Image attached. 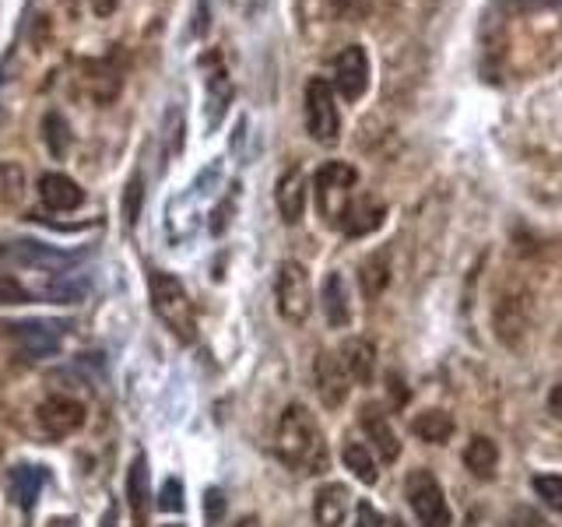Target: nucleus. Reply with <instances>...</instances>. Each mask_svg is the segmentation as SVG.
Wrapping results in <instances>:
<instances>
[{"label":"nucleus","instance_id":"nucleus-1","mask_svg":"<svg viewBox=\"0 0 562 527\" xmlns=\"http://www.w3.org/2000/svg\"><path fill=\"white\" fill-rule=\"evenodd\" d=\"M274 453L292 471H303V474H324L330 468L327 439L306 404L295 401L281 412L278 429H274Z\"/></svg>","mask_w":562,"mask_h":527},{"label":"nucleus","instance_id":"nucleus-2","mask_svg":"<svg viewBox=\"0 0 562 527\" xmlns=\"http://www.w3.org/2000/svg\"><path fill=\"white\" fill-rule=\"evenodd\" d=\"M148 289H151V310L158 321H162L180 341H193L198 316H193V299L183 289V281L169 271H155L148 278Z\"/></svg>","mask_w":562,"mask_h":527},{"label":"nucleus","instance_id":"nucleus-3","mask_svg":"<svg viewBox=\"0 0 562 527\" xmlns=\"http://www.w3.org/2000/svg\"><path fill=\"white\" fill-rule=\"evenodd\" d=\"M356 183H359V172L348 162H324L321 169H316V176H313L316 211H321V218L327 225H341Z\"/></svg>","mask_w":562,"mask_h":527},{"label":"nucleus","instance_id":"nucleus-4","mask_svg":"<svg viewBox=\"0 0 562 527\" xmlns=\"http://www.w3.org/2000/svg\"><path fill=\"white\" fill-rule=\"evenodd\" d=\"M303 116H306V134L316 145H334L341 137V113L334 88L327 78H310L306 96H303Z\"/></svg>","mask_w":562,"mask_h":527},{"label":"nucleus","instance_id":"nucleus-5","mask_svg":"<svg viewBox=\"0 0 562 527\" xmlns=\"http://www.w3.org/2000/svg\"><path fill=\"white\" fill-rule=\"evenodd\" d=\"M535 316V295L527 285L514 281V285H503L496 295V310H492V327H496V338L503 345H520L527 327H531Z\"/></svg>","mask_w":562,"mask_h":527},{"label":"nucleus","instance_id":"nucleus-6","mask_svg":"<svg viewBox=\"0 0 562 527\" xmlns=\"http://www.w3.org/2000/svg\"><path fill=\"white\" fill-rule=\"evenodd\" d=\"M404 496L412 503V514L418 527H453V514L447 506L443 485L436 482V474L426 468H415L404 482Z\"/></svg>","mask_w":562,"mask_h":527},{"label":"nucleus","instance_id":"nucleus-7","mask_svg":"<svg viewBox=\"0 0 562 527\" xmlns=\"http://www.w3.org/2000/svg\"><path fill=\"white\" fill-rule=\"evenodd\" d=\"M274 303L281 321L289 324H303L313 306V289H310V274L299 260H281L278 274H274Z\"/></svg>","mask_w":562,"mask_h":527},{"label":"nucleus","instance_id":"nucleus-8","mask_svg":"<svg viewBox=\"0 0 562 527\" xmlns=\"http://www.w3.org/2000/svg\"><path fill=\"white\" fill-rule=\"evenodd\" d=\"M338 88L341 99L356 102L366 96L369 88V53L362 46H345L338 53V60H334V85Z\"/></svg>","mask_w":562,"mask_h":527},{"label":"nucleus","instance_id":"nucleus-9","mask_svg":"<svg viewBox=\"0 0 562 527\" xmlns=\"http://www.w3.org/2000/svg\"><path fill=\"white\" fill-rule=\"evenodd\" d=\"M313 380H316V394L327 404V408H341L348 401V391H351V380L345 373V366L338 356H330V351H321L313 362Z\"/></svg>","mask_w":562,"mask_h":527},{"label":"nucleus","instance_id":"nucleus-10","mask_svg":"<svg viewBox=\"0 0 562 527\" xmlns=\"http://www.w3.org/2000/svg\"><path fill=\"white\" fill-rule=\"evenodd\" d=\"M306 172L299 169V166H289L285 172L278 176V183H274V204H278V215L285 225H295L299 218H303V211H306Z\"/></svg>","mask_w":562,"mask_h":527},{"label":"nucleus","instance_id":"nucleus-11","mask_svg":"<svg viewBox=\"0 0 562 527\" xmlns=\"http://www.w3.org/2000/svg\"><path fill=\"white\" fill-rule=\"evenodd\" d=\"M40 426L57 439L78 433L85 426V404L75 397H46L40 404Z\"/></svg>","mask_w":562,"mask_h":527},{"label":"nucleus","instance_id":"nucleus-12","mask_svg":"<svg viewBox=\"0 0 562 527\" xmlns=\"http://www.w3.org/2000/svg\"><path fill=\"white\" fill-rule=\"evenodd\" d=\"M14 334H18V348H22L29 359H46V356H57V351H60V330H57V324L25 321V324L14 327Z\"/></svg>","mask_w":562,"mask_h":527},{"label":"nucleus","instance_id":"nucleus-13","mask_svg":"<svg viewBox=\"0 0 562 527\" xmlns=\"http://www.w3.org/2000/svg\"><path fill=\"white\" fill-rule=\"evenodd\" d=\"M348 509H351V492L341 482H327L316 489L313 517L321 527H341L348 520Z\"/></svg>","mask_w":562,"mask_h":527},{"label":"nucleus","instance_id":"nucleus-14","mask_svg":"<svg viewBox=\"0 0 562 527\" xmlns=\"http://www.w3.org/2000/svg\"><path fill=\"white\" fill-rule=\"evenodd\" d=\"M362 429H366V436H369V444L376 447L380 461L394 464L397 457H401V439H397L394 426L386 422V415L376 408V404H366V408H362Z\"/></svg>","mask_w":562,"mask_h":527},{"label":"nucleus","instance_id":"nucleus-15","mask_svg":"<svg viewBox=\"0 0 562 527\" xmlns=\"http://www.w3.org/2000/svg\"><path fill=\"white\" fill-rule=\"evenodd\" d=\"M338 359L345 366L348 380L373 383V377H376V345L369 341V338H348L341 345V356Z\"/></svg>","mask_w":562,"mask_h":527},{"label":"nucleus","instance_id":"nucleus-16","mask_svg":"<svg viewBox=\"0 0 562 527\" xmlns=\"http://www.w3.org/2000/svg\"><path fill=\"white\" fill-rule=\"evenodd\" d=\"M127 503H131L134 524L145 527L148 524V506H151V474H148V457L145 453H137L131 471H127Z\"/></svg>","mask_w":562,"mask_h":527},{"label":"nucleus","instance_id":"nucleus-17","mask_svg":"<svg viewBox=\"0 0 562 527\" xmlns=\"http://www.w3.org/2000/svg\"><path fill=\"white\" fill-rule=\"evenodd\" d=\"M40 198L49 211H75L85 204V190L64 172H46L40 180Z\"/></svg>","mask_w":562,"mask_h":527},{"label":"nucleus","instance_id":"nucleus-18","mask_svg":"<svg viewBox=\"0 0 562 527\" xmlns=\"http://www.w3.org/2000/svg\"><path fill=\"white\" fill-rule=\"evenodd\" d=\"M383 218H386V208L380 201H373V198H362V201L348 204L345 218H341V228H345V236L359 239V236L376 233V228L383 225Z\"/></svg>","mask_w":562,"mask_h":527},{"label":"nucleus","instance_id":"nucleus-19","mask_svg":"<svg viewBox=\"0 0 562 527\" xmlns=\"http://www.w3.org/2000/svg\"><path fill=\"white\" fill-rule=\"evenodd\" d=\"M324 316L330 327H348L351 324V299H348V281L341 271H330L324 281Z\"/></svg>","mask_w":562,"mask_h":527},{"label":"nucleus","instance_id":"nucleus-20","mask_svg":"<svg viewBox=\"0 0 562 527\" xmlns=\"http://www.w3.org/2000/svg\"><path fill=\"white\" fill-rule=\"evenodd\" d=\"M464 468L474 474V479H496V468H499V447L492 444L488 436H471V444L464 447Z\"/></svg>","mask_w":562,"mask_h":527},{"label":"nucleus","instance_id":"nucleus-21","mask_svg":"<svg viewBox=\"0 0 562 527\" xmlns=\"http://www.w3.org/2000/svg\"><path fill=\"white\" fill-rule=\"evenodd\" d=\"M453 429H457V422L443 408H426L412 418V433L422 439V444H447Z\"/></svg>","mask_w":562,"mask_h":527},{"label":"nucleus","instance_id":"nucleus-22","mask_svg":"<svg viewBox=\"0 0 562 527\" xmlns=\"http://www.w3.org/2000/svg\"><path fill=\"white\" fill-rule=\"evenodd\" d=\"M228 105H233V78H228L225 70L218 67L215 75L207 78V110H204V120H207L211 131L222 127Z\"/></svg>","mask_w":562,"mask_h":527},{"label":"nucleus","instance_id":"nucleus-23","mask_svg":"<svg viewBox=\"0 0 562 527\" xmlns=\"http://www.w3.org/2000/svg\"><path fill=\"white\" fill-rule=\"evenodd\" d=\"M341 461H345V468L356 474V479L362 482V485H376V479H380V471H376V457H373V450H369L366 444H345V450H341Z\"/></svg>","mask_w":562,"mask_h":527},{"label":"nucleus","instance_id":"nucleus-24","mask_svg":"<svg viewBox=\"0 0 562 527\" xmlns=\"http://www.w3.org/2000/svg\"><path fill=\"white\" fill-rule=\"evenodd\" d=\"M359 285L369 299H376L383 295V289L391 285V260H386V254H373V257H366L362 260V268H359Z\"/></svg>","mask_w":562,"mask_h":527},{"label":"nucleus","instance_id":"nucleus-25","mask_svg":"<svg viewBox=\"0 0 562 527\" xmlns=\"http://www.w3.org/2000/svg\"><path fill=\"white\" fill-rule=\"evenodd\" d=\"M70 123L64 120V113H57V110H49L46 116H43V141H46V148H49V155L53 158H67V152H70Z\"/></svg>","mask_w":562,"mask_h":527},{"label":"nucleus","instance_id":"nucleus-26","mask_svg":"<svg viewBox=\"0 0 562 527\" xmlns=\"http://www.w3.org/2000/svg\"><path fill=\"white\" fill-rule=\"evenodd\" d=\"M11 257H18L22 264H32V268H67L70 264L67 254H57V250H49V246H40V243H14Z\"/></svg>","mask_w":562,"mask_h":527},{"label":"nucleus","instance_id":"nucleus-27","mask_svg":"<svg viewBox=\"0 0 562 527\" xmlns=\"http://www.w3.org/2000/svg\"><path fill=\"white\" fill-rule=\"evenodd\" d=\"M43 489V471L40 468H14V500L22 509H32Z\"/></svg>","mask_w":562,"mask_h":527},{"label":"nucleus","instance_id":"nucleus-28","mask_svg":"<svg viewBox=\"0 0 562 527\" xmlns=\"http://www.w3.org/2000/svg\"><path fill=\"white\" fill-rule=\"evenodd\" d=\"M531 489L538 492V500L562 514V474H535L531 479Z\"/></svg>","mask_w":562,"mask_h":527},{"label":"nucleus","instance_id":"nucleus-29","mask_svg":"<svg viewBox=\"0 0 562 527\" xmlns=\"http://www.w3.org/2000/svg\"><path fill=\"white\" fill-rule=\"evenodd\" d=\"M32 303V292L11 274H0V306H25Z\"/></svg>","mask_w":562,"mask_h":527},{"label":"nucleus","instance_id":"nucleus-30","mask_svg":"<svg viewBox=\"0 0 562 527\" xmlns=\"http://www.w3.org/2000/svg\"><path fill=\"white\" fill-rule=\"evenodd\" d=\"M22 183H25V172L18 166H0V198L14 201L22 198Z\"/></svg>","mask_w":562,"mask_h":527},{"label":"nucleus","instance_id":"nucleus-31","mask_svg":"<svg viewBox=\"0 0 562 527\" xmlns=\"http://www.w3.org/2000/svg\"><path fill=\"white\" fill-rule=\"evenodd\" d=\"M140 201H145V187H140V176L127 183V198H123V215H127V225H134L140 218Z\"/></svg>","mask_w":562,"mask_h":527},{"label":"nucleus","instance_id":"nucleus-32","mask_svg":"<svg viewBox=\"0 0 562 527\" xmlns=\"http://www.w3.org/2000/svg\"><path fill=\"white\" fill-rule=\"evenodd\" d=\"M49 299H57V303H75V299L85 295V281H53L46 289Z\"/></svg>","mask_w":562,"mask_h":527},{"label":"nucleus","instance_id":"nucleus-33","mask_svg":"<svg viewBox=\"0 0 562 527\" xmlns=\"http://www.w3.org/2000/svg\"><path fill=\"white\" fill-rule=\"evenodd\" d=\"M166 134H169V155H180V148H183V116H180L176 105L166 113Z\"/></svg>","mask_w":562,"mask_h":527},{"label":"nucleus","instance_id":"nucleus-34","mask_svg":"<svg viewBox=\"0 0 562 527\" xmlns=\"http://www.w3.org/2000/svg\"><path fill=\"white\" fill-rule=\"evenodd\" d=\"M158 506L169 509V514H176V509H183V485L180 479H169L162 485V492H158Z\"/></svg>","mask_w":562,"mask_h":527},{"label":"nucleus","instance_id":"nucleus-35","mask_svg":"<svg viewBox=\"0 0 562 527\" xmlns=\"http://www.w3.org/2000/svg\"><path fill=\"white\" fill-rule=\"evenodd\" d=\"M514 527H552L544 517H538L535 509H517L514 514Z\"/></svg>","mask_w":562,"mask_h":527},{"label":"nucleus","instance_id":"nucleus-36","mask_svg":"<svg viewBox=\"0 0 562 527\" xmlns=\"http://www.w3.org/2000/svg\"><path fill=\"white\" fill-rule=\"evenodd\" d=\"M383 520H380V514L369 503H359V520H356V527H380Z\"/></svg>","mask_w":562,"mask_h":527},{"label":"nucleus","instance_id":"nucleus-37","mask_svg":"<svg viewBox=\"0 0 562 527\" xmlns=\"http://www.w3.org/2000/svg\"><path fill=\"white\" fill-rule=\"evenodd\" d=\"M222 509H225V503H222V492L211 489V492H207V520L215 524V520L222 517Z\"/></svg>","mask_w":562,"mask_h":527},{"label":"nucleus","instance_id":"nucleus-38","mask_svg":"<svg viewBox=\"0 0 562 527\" xmlns=\"http://www.w3.org/2000/svg\"><path fill=\"white\" fill-rule=\"evenodd\" d=\"M549 412H552L555 418H562V380L549 391Z\"/></svg>","mask_w":562,"mask_h":527},{"label":"nucleus","instance_id":"nucleus-39","mask_svg":"<svg viewBox=\"0 0 562 527\" xmlns=\"http://www.w3.org/2000/svg\"><path fill=\"white\" fill-rule=\"evenodd\" d=\"M92 11L102 14V18H105V14H113V11H116V0H92Z\"/></svg>","mask_w":562,"mask_h":527},{"label":"nucleus","instance_id":"nucleus-40","mask_svg":"<svg viewBox=\"0 0 562 527\" xmlns=\"http://www.w3.org/2000/svg\"><path fill=\"white\" fill-rule=\"evenodd\" d=\"M263 8H268V0H246V14H250V18H257Z\"/></svg>","mask_w":562,"mask_h":527},{"label":"nucleus","instance_id":"nucleus-41","mask_svg":"<svg viewBox=\"0 0 562 527\" xmlns=\"http://www.w3.org/2000/svg\"><path fill=\"white\" fill-rule=\"evenodd\" d=\"M356 4H359V0H334V8H338V11H356Z\"/></svg>","mask_w":562,"mask_h":527},{"label":"nucleus","instance_id":"nucleus-42","mask_svg":"<svg viewBox=\"0 0 562 527\" xmlns=\"http://www.w3.org/2000/svg\"><path fill=\"white\" fill-rule=\"evenodd\" d=\"M236 527H260V524H257V517H246V520H239Z\"/></svg>","mask_w":562,"mask_h":527},{"label":"nucleus","instance_id":"nucleus-43","mask_svg":"<svg viewBox=\"0 0 562 527\" xmlns=\"http://www.w3.org/2000/svg\"><path fill=\"white\" fill-rule=\"evenodd\" d=\"M162 527H183V524H162Z\"/></svg>","mask_w":562,"mask_h":527},{"label":"nucleus","instance_id":"nucleus-44","mask_svg":"<svg viewBox=\"0 0 562 527\" xmlns=\"http://www.w3.org/2000/svg\"><path fill=\"white\" fill-rule=\"evenodd\" d=\"M391 527H401V524H397V520H394V524H391Z\"/></svg>","mask_w":562,"mask_h":527}]
</instances>
